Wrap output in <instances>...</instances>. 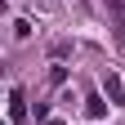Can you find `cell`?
I'll return each mask as SVG.
<instances>
[{"instance_id": "3", "label": "cell", "mask_w": 125, "mask_h": 125, "mask_svg": "<svg viewBox=\"0 0 125 125\" xmlns=\"http://www.w3.org/2000/svg\"><path fill=\"white\" fill-rule=\"evenodd\" d=\"M103 112H107V103H103V98H89V116H94V121H98Z\"/></svg>"}, {"instance_id": "2", "label": "cell", "mask_w": 125, "mask_h": 125, "mask_svg": "<svg viewBox=\"0 0 125 125\" xmlns=\"http://www.w3.org/2000/svg\"><path fill=\"white\" fill-rule=\"evenodd\" d=\"M9 116H13V121H22V116H27V107H22V94H18V89L9 94Z\"/></svg>"}, {"instance_id": "1", "label": "cell", "mask_w": 125, "mask_h": 125, "mask_svg": "<svg viewBox=\"0 0 125 125\" xmlns=\"http://www.w3.org/2000/svg\"><path fill=\"white\" fill-rule=\"evenodd\" d=\"M103 94H107L112 103H125V81H121V76H112V72H107V76H103Z\"/></svg>"}, {"instance_id": "4", "label": "cell", "mask_w": 125, "mask_h": 125, "mask_svg": "<svg viewBox=\"0 0 125 125\" xmlns=\"http://www.w3.org/2000/svg\"><path fill=\"white\" fill-rule=\"evenodd\" d=\"M45 125H62V121H45Z\"/></svg>"}]
</instances>
